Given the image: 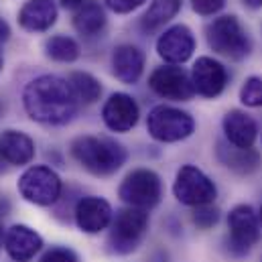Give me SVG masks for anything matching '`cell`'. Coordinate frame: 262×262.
Returning a JSON list of instances; mask_svg holds the SVG:
<instances>
[{"label":"cell","instance_id":"obj_1","mask_svg":"<svg viewBox=\"0 0 262 262\" xmlns=\"http://www.w3.org/2000/svg\"><path fill=\"white\" fill-rule=\"evenodd\" d=\"M23 106L31 120L47 126H63L77 114V98L69 81L57 75H39L23 92Z\"/></svg>","mask_w":262,"mask_h":262},{"label":"cell","instance_id":"obj_2","mask_svg":"<svg viewBox=\"0 0 262 262\" xmlns=\"http://www.w3.org/2000/svg\"><path fill=\"white\" fill-rule=\"evenodd\" d=\"M69 150L71 157L96 177H110L126 163V148L106 136H77Z\"/></svg>","mask_w":262,"mask_h":262},{"label":"cell","instance_id":"obj_3","mask_svg":"<svg viewBox=\"0 0 262 262\" xmlns=\"http://www.w3.org/2000/svg\"><path fill=\"white\" fill-rule=\"evenodd\" d=\"M205 39L215 53L232 61H242L252 51V41L248 37V31L234 14L213 18L205 29Z\"/></svg>","mask_w":262,"mask_h":262},{"label":"cell","instance_id":"obj_4","mask_svg":"<svg viewBox=\"0 0 262 262\" xmlns=\"http://www.w3.org/2000/svg\"><path fill=\"white\" fill-rule=\"evenodd\" d=\"M148 232V213L146 209L138 207H124L116 213V217L110 224V236L108 246L114 254H130L140 242L144 240Z\"/></svg>","mask_w":262,"mask_h":262},{"label":"cell","instance_id":"obj_5","mask_svg":"<svg viewBox=\"0 0 262 262\" xmlns=\"http://www.w3.org/2000/svg\"><path fill=\"white\" fill-rule=\"evenodd\" d=\"M146 130L159 142H179L189 138L195 130L191 114L173 106H155L146 116Z\"/></svg>","mask_w":262,"mask_h":262},{"label":"cell","instance_id":"obj_6","mask_svg":"<svg viewBox=\"0 0 262 262\" xmlns=\"http://www.w3.org/2000/svg\"><path fill=\"white\" fill-rule=\"evenodd\" d=\"M61 191H63V183L59 175L45 165L29 167L18 179V193L29 203H35L41 207L53 205L61 197Z\"/></svg>","mask_w":262,"mask_h":262},{"label":"cell","instance_id":"obj_7","mask_svg":"<svg viewBox=\"0 0 262 262\" xmlns=\"http://www.w3.org/2000/svg\"><path fill=\"white\" fill-rule=\"evenodd\" d=\"M228 238L226 248L232 256H244L260 240V222L258 213L250 205H236L228 213Z\"/></svg>","mask_w":262,"mask_h":262},{"label":"cell","instance_id":"obj_8","mask_svg":"<svg viewBox=\"0 0 262 262\" xmlns=\"http://www.w3.org/2000/svg\"><path fill=\"white\" fill-rule=\"evenodd\" d=\"M163 195L161 177L150 169H134L118 187V197L128 205L138 209L155 207Z\"/></svg>","mask_w":262,"mask_h":262},{"label":"cell","instance_id":"obj_9","mask_svg":"<svg viewBox=\"0 0 262 262\" xmlns=\"http://www.w3.org/2000/svg\"><path fill=\"white\" fill-rule=\"evenodd\" d=\"M173 195L183 205L199 207L215 201L217 187L195 165H183L177 171V177L173 183Z\"/></svg>","mask_w":262,"mask_h":262},{"label":"cell","instance_id":"obj_10","mask_svg":"<svg viewBox=\"0 0 262 262\" xmlns=\"http://www.w3.org/2000/svg\"><path fill=\"white\" fill-rule=\"evenodd\" d=\"M148 88L157 96L175 102H187L195 94L191 75L179 66L157 67L148 77Z\"/></svg>","mask_w":262,"mask_h":262},{"label":"cell","instance_id":"obj_11","mask_svg":"<svg viewBox=\"0 0 262 262\" xmlns=\"http://www.w3.org/2000/svg\"><path fill=\"white\" fill-rule=\"evenodd\" d=\"M195 51V37L189 27L173 25L157 39V53L169 66H181L191 59Z\"/></svg>","mask_w":262,"mask_h":262},{"label":"cell","instance_id":"obj_12","mask_svg":"<svg viewBox=\"0 0 262 262\" xmlns=\"http://www.w3.org/2000/svg\"><path fill=\"white\" fill-rule=\"evenodd\" d=\"M73 220L81 232L100 234L102 230H106L112 224L114 211H112V205L104 197H81V199H77V203L73 207Z\"/></svg>","mask_w":262,"mask_h":262},{"label":"cell","instance_id":"obj_13","mask_svg":"<svg viewBox=\"0 0 262 262\" xmlns=\"http://www.w3.org/2000/svg\"><path fill=\"white\" fill-rule=\"evenodd\" d=\"M138 118H140V108H138L136 100L124 92L112 94L102 108V120L112 132L132 130L136 126Z\"/></svg>","mask_w":262,"mask_h":262},{"label":"cell","instance_id":"obj_14","mask_svg":"<svg viewBox=\"0 0 262 262\" xmlns=\"http://www.w3.org/2000/svg\"><path fill=\"white\" fill-rule=\"evenodd\" d=\"M191 81L199 96L217 98L228 85V69L211 57H199L191 69Z\"/></svg>","mask_w":262,"mask_h":262},{"label":"cell","instance_id":"obj_15","mask_svg":"<svg viewBox=\"0 0 262 262\" xmlns=\"http://www.w3.org/2000/svg\"><path fill=\"white\" fill-rule=\"evenodd\" d=\"M43 248V238L25 224H14L6 230L4 250L14 262H29Z\"/></svg>","mask_w":262,"mask_h":262},{"label":"cell","instance_id":"obj_16","mask_svg":"<svg viewBox=\"0 0 262 262\" xmlns=\"http://www.w3.org/2000/svg\"><path fill=\"white\" fill-rule=\"evenodd\" d=\"M57 20V6L53 0H27L18 10V25L29 33H45Z\"/></svg>","mask_w":262,"mask_h":262},{"label":"cell","instance_id":"obj_17","mask_svg":"<svg viewBox=\"0 0 262 262\" xmlns=\"http://www.w3.org/2000/svg\"><path fill=\"white\" fill-rule=\"evenodd\" d=\"M0 159L10 167L29 165L35 159V142L20 130H4L0 134Z\"/></svg>","mask_w":262,"mask_h":262},{"label":"cell","instance_id":"obj_18","mask_svg":"<svg viewBox=\"0 0 262 262\" xmlns=\"http://www.w3.org/2000/svg\"><path fill=\"white\" fill-rule=\"evenodd\" d=\"M215 155H217V161L224 167H228L230 171H234L238 175H250V173L258 171L262 165L258 150H254V148H240V146L230 144L228 140L226 142H217Z\"/></svg>","mask_w":262,"mask_h":262},{"label":"cell","instance_id":"obj_19","mask_svg":"<svg viewBox=\"0 0 262 262\" xmlns=\"http://www.w3.org/2000/svg\"><path fill=\"white\" fill-rule=\"evenodd\" d=\"M144 71V53L136 45H118L112 53V73L122 83H136Z\"/></svg>","mask_w":262,"mask_h":262},{"label":"cell","instance_id":"obj_20","mask_svg":"<svg viewBox=\"0 0 262 262\" xmlns=\"http://www.w3.org/2000/svg\"><path fill=\"white\" fill-rule=\"evenodd\" d=\"M224 134H226V140L234 146H240V148H252L254 142H256V136H258V126L254 122L252 116H248L246 112L242 110H230L226 116H224Z\"/></svg>","mask_w":262,"mask_h":262},{"label":"cell","instance_id":"obj_21","mask_svg":"<svg viewBox=\"0 0 262 262\" xmlns=\"http://www.w3.org/2000/svg\"><path fill=\"white\" fill-rule=\"evenodd\" d=\"M73 29L81 37H98L106 29V12L100 2H85L73 16Z\"/></svg>","mask_w":262,"mask_h":262},{"label":"cell","instance_id":"obj_22","mask_svg":"<svg viewBox=\"0 0 262 262\" xmlns=\"http://www.w3.org/2000/svg\"><path fill=\"white\" fill-rule=\"evenodd\" d=\"M181 2L183 0H152L148 10L140 18V27L144 31L161 29L163 25H167L171 18L177 16V12L181 10Z\"/></svg>","mask_w":262,"mask_h":262},{"label":"cell","instance_id":"obj_23","mask_svg":"<svg viewBox=\"0 0 262 262\" xmlns=\"http://www.w3.org/2000/svg\"><path fill=\"white\" fill-rule=\"evenodd\" d=\"M67 81H69L77 102L94 104L102 96V83L92 73H88V71H73V73H69Z\"/></svg>","mask_w":262,"mask_h":262},{"label":"cell","instance_id":"obj_24","mask_svg":"<svg viewBox=\"0 0 262 262\" xmlns=\"http://www.w3.org/2000/svg\"><path fill=\"white\" fill-rule=\"evenodd\" d=\"M45 55L59 63H73L79 57V45L67 35H53L45 41Z\"/></svg>","mask_w":262,"mask_h":262},{"label":"cell","instance_id":"obj_25","mask_svg":"<svg viewBox=\"0 0 262 262\" xmlns=\"http://www.w3.org/2000/svg\"><path fill=\"white\" fill-rule=\"evenodd\" d=\"M242 104L250 108H262V77H248L240 90Z\"/></svg>","mask_w":262,"mask_h":262},{"label":"cell","instance_id":"obj_26","mask_svg":"<svg viewBox=\"0 0 262 262\" xmlns=\"http://www.w3.org/2000/svg\"><path fill=\"white\" fill-rule=\"evenodd\" d=\"M191 220H193V224L199 230H209L220 222V209L213 207L211 203L209 205H199V207L193 209Z\"/></svg>","mask_w":262,"mask_h":262},{"label":"cell","instance_id":"obj_27","mask_svg":"<svg viewBox=\"0 0 262 262\" xmlns=\"http://www.w3.org/2000/svg\"><path fill=\"white\" fill-rule=\"evenodd\" d=\"M39 262H79L77 254L67 246H53L49 248Z\"/></svg>","mask_w":262,"mask_h":262},{"label":"cell","instance_id":"obj_28","mask_svg":"<svg viewBox=\"0 0 262 262\" xmlns=\"http://www.w3.org/2000/svg\"><path fill=\"white\" fill-rule=\"evenodd\" d=\"M226 6V0H191V8L201 16H211Z\"/></svg>","mask_w":262,"mask_h":262},{"label":"cell","instance_id":"obj_29","mask_svg":"<svg viewBox=\"0 0 262 262\" xmlns=\"http://www.w3.org/2000/svg\"><path fill=\"white\" fill-rule=\"evenodd\" d=\"M144 2L146 0H106V6L116 14H128L138 6H142Z\"/></svg>","mask_w":262,"mask_h":262},{"label":"cell","instance_id":"obj_30","mask_svg":"<svg viewBox=\"0 0 262 262\" xmlns=\"http://www.w3.org/2000/svg\"><path fill=\"white\" fill-rule=\"evenodd\" d=\"M8 39H10V27H8V23L4 18H0V45L6 43Z\"/></svg>","mask_w":262,"mask_h":262},{"label":"cell","instance_id":"obj_31","mask_svg":"<svg viewBox=\"0 0 262 262\" xmlns=\"http://www.w3.org/2000/svg\"><path fill=\"white\" fill-rule=\"evenodd\" d=\"M85 4V0H61V6L67 10H79Z\"/></svg>","mask_w":262,"mask_h":262},{"label":"cell","instance_id":"obj_32","mask_svg":"<svg viewBox=\"0 0 262 262\" xmlns=\"http://www.w3.org/2000/svg\"><path fill=\"white\" fill-rule=\"evenodd\" d=\"M242 2H244V6H248V8H252V10L262 8V0H242Z\"/></svg>","mask_w":262,"mask_h":262},{"label":"cell","instance_id":"obj_33","mask_svg":"<svg viewBox=\"0 0 262 262\" xmlns=\"http://www.w3.org/2000/svg\"><path fill=\"white\" fill-rule=\"evenodd\" d=\"M4 236H6V230H4V226H2V220H0V248L4 246Z\"/></svg>","mask_w":262,"mask_h":262},{"label":"cell","instance_id":"obj_34","mask_svg":"<svg viewBox=\"0 0 262 262\" xmlns=\"http://www.w3.org/2000/svg\"><path fill=\"white\" fill-rule=\"evenodd\" d=\"M258 222H260V228H262V207H260V211H258Z\"/></svg>","mask_w":262,"mask_h":262},{"label":"cell","instance_id":"obj_35","mask_svg":"<svg viewBox=\"0 0 262 262\" xmlns=\"http://www.w3.org/2000/svg\"><path fill=\"white\" fill-rule=\"evenodd\" d=\"M0 71H2V57H0Z\"/></svg>","mask_w":262,"mask_h":262}]
</instances>
